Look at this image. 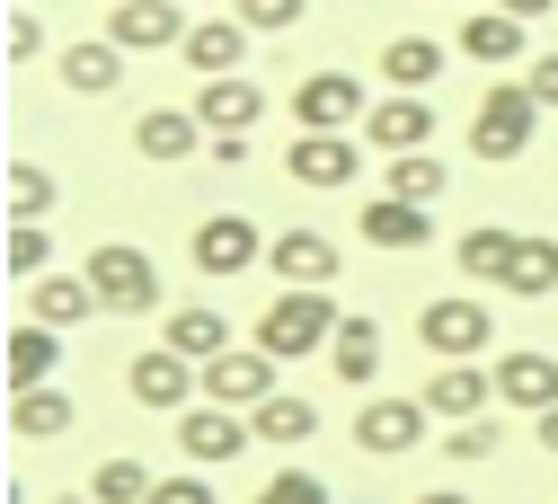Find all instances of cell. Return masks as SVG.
I'll use <instances>...</instances> for the list:
<instances>
[{
	"mask_svg": "<svg viewBox=\"0 0 558 504\" xmlns=\"http://www.w3.org/2000/svg\"><path fill=\"white\" fill-rule=\"evenodd\" d=\"M416 504H470L461 487H426V495H416Z\"/></svg>",
	"mask_w": 558,
	"mask_h": 504,
	"instance_id": "obj_45",
	"label": "cell"
},
{
	"mask_svg": "<svg viewBox=\"0 0 558 504\" xmlns=\"http://www.w3.org/2000/svg\"><path fill=\"white\" fill-rule=\"evenodd\" d=\"M452 45H461L470 62H487V71H514V62L532 53V27H523V19H506V10H470Z\"/></svg>",
	"mask_w": 558,
	"mask_h": 504,
	"instance_id": "obj_18",
	"label": "cell"
},
{
	"mask_svg": "<svg viewBox=\"0 0 558 504\" xmlns=\"http://www.w3.org/2000/svg\"><path fill=\"white\" fill-rule=\"evenodd\" d=\"M444 186H452V169H444V151H408V160H390L381 169V195H399V204H444Z\"/></svg>",
	"mask_w": 558,
	"mask_h": 504,
	"instance_id": "obj_31",
	"label": "cell"
},
{
	"mask_svg": "<svg viewBox=\"0 0 558 504\" xmlns=\"http://www.w3.org/2000/svg\"><path fill=\"white\" fill-rule=\"evenodd\" d=\"M523 81H532V98L558 115V45H549V53H532V71H523Z\"/></svg>",
	"mask_w": 558,
	"mask_h": 504,
	"instance_id": "obj_41",
	"label": "cell"
},
{
	"mask_svg": "<svg viewBox=\"0 0 558 504\" xmlns=\"http://www.w3.org/2000/svg\"><path fill=\"white\" fill-rule=\"evenodd\" d=\"M328 364H337V381H345V390H373V381H381V328H373V319H337Z\"/></svg>",
	"mask_w": 558,
	"mask_h": 504,
	"instance_id": "obj_27",
	"label": "cell"
},
{
	"mask_svg": "<svg viewBox=\"0 0 558 504\" xmlns=\"http://www.w3.org/2000/svg\"><path fill=\"white\" fill-rule=\"evenodd\" d=\"M195 115H204V133H248V124L266 115V98H257V81H248V71H231V81H204Z\"/></svg>",
	"mask_w": 558,
	"mask_h": 504,
	"instance_id": "obj_26",
	"label": "cell"
},
{
	"mask_svg": "<svg viewBox=\"0 0 558 504\" xmlns=\"http://www.w3.org/2000/svg\"><path fill=\"white\" fill-rule=\"evenodd\" d=\"M124 390H133V407H178L186 416V398H204V364H186L178 345H151V354H133Z\"/></svg>",
	"mask_w": 558,
	"mask_h": 504,
	"instance_id": "obj_8",
	"label": "cell"
},
{
	"mask_svg": "<svg viewBox=\"0 0 558 504\" xmlns=\"http://www.w3.org/2000/svg\"><path fill=\"white\" fill-rule=\"evenodd\" d=\"M151 504H214V487H204V469H178L151 487Z\"/></svg>",
	"mask_w": 558,
	"mask_h": 504,
	"instance_id": "obj_40",
	"label": "cell"
},
{
	"mask_svg": "<svg viewBox=\"0 0 558 504\" xmlns=\"http://www.w3.org/2000/svg\"><path fill=\"white\" fill-rule=\"evenodd\" d=\"M204 142H214V133H204V115H195V107H151V115H133V151H143L151 169L195 160Z\"/></svg>",
	"mask_w": 558,
	"mask_h": 504,
	"instance_id": "obj_12",
	"label": "cell"
},
{
	"mask_svg": "<svg viewBox=\"0 0 558 504\" xmlns=\"http://www.w3.org/2000/svg\"><path fill=\"white\" fill-rule=\"evenodd\" d=\"M178 10H186V0H178Z\"/></svg>",
	"mask_w": 558,
	"mask_h": 504,
	"instance_id": "obj_47",
	"label": "cell"
},
{
	"mask_svg": "<svg viewBox=\"0 0 558 504\" xmlns=\"http://www.w3.org/2000/svg\"><path fill=\"white\" fill-rule=\"evenodd\" d=\"M248 443H257V425H248L240 407H214V398H204V407L178 416V452H186L195 469H231Z\"/></svg>",
	"mask_w": 558,
	"mask_h": 504,
	"instance_id": "obj_5",
	"label": "cell"
},
{
	"mask_svg": "<svg viewBox=\"0 0 558 504\" xmlns=\"http://www.w3.org/2000/svg\"><path fill=\"white\" fill-rule=\"evenodd\" d=\"M487 10H506V19H523V27H532V19H549V10H558V0H487Z\"/></svg>",
	"mask_w": 558,
	"mask_h": 504,
	"instance_id": "obj_43",
	"label": "cell"
},
{
	"mask_svg": "<svg viewBox=\"0 0 558 504\" xmlns=\"http://www.w3.org/2000/svg\"><path fill=\"white\" fill-rule=\"evenodd\" d=\"M107 36L124 53H178L186 45V10L178 0H124V10H107Z\"/></svg>",
	"mask_w": 558,
	"mask_h": 504,
	"instance_id": "obj_14",
	"label": "cell"
},
{
	"mask_svg": "<svg viewBox=\"0 0 558 504\" xmlns=\"http://www.w3.org/2000/svg\"><path fill=\"white\" fill-rule=\"evenodd\" d=\"M248 425H257V443H275V452H302V443L319 434V407H311L302 390H275L266 407H248Z\"/></svg>",
	"mask_w": 558,
	"mask_h": 504,
	"instance_id": "obj_28",
	"label": "cell"
},
{
	"mask_svg": "<svg viewBox=\"0 0 558 504\" xmlns=\"http://www.w3.org/2000/svg\"><path fill=\"white\" fill-rule=\"evenodd\" d=\"M53 364H62V328H45V319L10 328V354H0L10 390H45V381H53Z\"/></svg>",
	"mask_w": 558,
	"mask_h": 504,
	"instance_id": "obj_23",
	"label": "cell"
},
{
	"mask_svg": "<svg viewBox=\"0 0 558 504\" xmlns=\"http://www.w3.org/2000/svg\"><path fill=\"white\" fill-rule=\"evenodd\" d=\"M81 274L98 283V302H107V310H124V319H151V310H160V266L133 248V239L89 248V257H81Z\"/></svg>",
	"mask_w": 558,
	"mask_h": 504,
	"instance_id": "obj_3",
	"label": "cell"
},
{
	"mask_svg": "<svg viewBox=\"0 0 558 504\" xmlns=\"http://www.w3.org/2000/svg\"><path fill=\"white\" fill-rule=\"evenodd\" d=\"M506 293H514V302H549V293H558V239H541V231H523V239H514Z\"/></svg>",
	"mask_w": 558,
	"mask_h": 504,
	"instance_id": "obj_32",
	"label": "cell"
},
{
	"mask_svg": "<svg viewBox=\"0 0 558 504\" xmlns=\"http://www.w3.org/2000/svg\"><path fill=\"white\" fill-rule=\"evenodd\" d=\"M257 504H328V487H319L311 469H275V478L257 487Z\"/></svg>",
	"mask_w": 558,
	"mask_h": 504,
	"instance_id": "obj_37",
	"label": "cell"
},
{
	"mask_svg": "<svg viewBox=\"0 0 558 504\" xmlns=\"http://www.w3.org/2000/svg\"><path fill=\"white\" fill-rule=\"evenodd\" d=\"M328 336H337V302L302 293V283H284V293L266 302V319H257V345L275 354V364H302V354H319Z\"/></svg>",
	"mask_w": 558,
	"mask_h": 504,
	"instance_id": "obj_2",
	"label": "cell"
},
{
	"mask_svg": "<svg viewBox=\"0 0 558 504\" xmlns=\"http://www.w3.org/2000/svg\"><path fill=\"white\" fill-rule=\"evenodd\" d=\"M0 204H10V222H45L53 212V177L36 160H10V177H0Z\"/></svg>",
	"mask_w": 558,
	"mask_h": 504,
	"instance_id": "obj_33",
	"label": "cell"
},
{
	"mask_svg": "<svg viewBox=\"0 0 558 504\" xmlns=\"http://www.w3.org/2000/svg\"><path fill=\"white\" fill-rule=\"evenodd\" d=\"M364 142L381 160H408V151H435V107L416 98V89H390V98H373V115H364Z\"/></svg>",
	"mask_w": 558,
	"mask_h": 504,
	"instance_id": "obj_6",
	"label": "cell"
},
{
	"mask_svg": "<svg viewBox=\"0 0 558 504\" xmlns=\"http://www.w3.org/2000/svg\"><path fill=\"white\" fill-rule=\"evenodd\" d=\"M45 257H53L45 222H10V239H0V266H10L19 283H36V274H45Z\"/></svg>",
	"mask_w": 558,
	"mask_h": 504,
	"instance_id": "obj_35",
	"label": "cell"
},
{
	"mask_svg": "<svg viewBox=\"0 0 558 504\" xmlns=\"http://www.w3.org/2000/svg\"><path fill=\"white\" fill-rule=\"evenodd\" d=\"M364 239L408 257V248H435V212L426 204H399V195H364Z\"/></svg>",
	"mask_w": 558,
	"mask_h": 504,
	"instance_id": "obj_19",
	"label": "cell"
},
{
	"mask_svg": "<svg viewBox=\"0 0 558 504\" xmlns=\"http://www.w3.org/2000/svg\"><path fill=\"white\" fill-rule=\"evenodd\" d=\"M107 302H98V283L89 274H36V293H27V319H45V328H81V319H98Z\"/></svg>",
	"mask_w": 558,
	"mask_h": 504,
	"instance_id": "obj_21",
	"label": "cell"
},
{
	"mask_svg": "<svg viewBox=\"0 0 558 504\" xmlns=\"http://www.w3.org/2000/svg\"><path fill=\"white\" fill-rule=\"evenodd\" d=\"M204 151H214L222 169H240V160H248V133H214V142H204Z\"/></svg>",
	"mask_w": 558,
	"mask_h": 504,
	"instance_id": "obj_42",
	"label": "cell"
},
{
	"mask_svg": "<svg viewBox=\"0 0 558 504\" xmlns=\"http://www.w3.org/2000/svg\"><path fill=\"white\" fill-rule=\"evenodd\" d=\"M541 98H532V81H497L478 98V115H470V151L487 160V169H506V160H523L532 151V133H541Z\"/></svg>",
	"mask_w": 558,
	"mask_h": 504,
	"instance_id": "obj_1",
	"label": "cell"
},
{
	"mask_svg": "<svg viewBox=\"0 0 558 504\" xmlns=\"http://www.w3.org/2000/svg\"><path fill=\"white\" fill-rule=\"evenodd\" d=\"M381 81L426 98V89L444 81V45H435V36H390V45H381Z\"/></svg>",
	"mask_w": 558,
	"mask_h": 504,
	"instance_id": "obj_29",
	"label": "cell"
},
{
	"mask_svg": "<svg viewBox=\"0 0 558 504\" xmlns=\"http://www.w3.org/2000/svg\"><path fill=\"white\" fill-rule=\"evenodd\" d=\"M487 372H497V398L506 407H523V416H549L558 407V354H497V364H487Z\"/></svg>",
	"mask_w": 558,
	"mask_h": 504,
	"instance_id": "obj_16",
	"label": "cell"
},
{
	"mask_svg": "<svg viewBox=\"0 0 558 504\" xmlns=\"http://www.w3.org/2000/svg\"><path fill=\"white\" fill-rule=\"evenodd\" d=\"M248 36H257L248 19H204V27H186V45H178V53L204 71V81H231V71L248 62Z\"/></svg>",
	"mask_w": 558,
	"mask_h": 504,
	"instance_id": "obj_20",
	"label": "cell"
},
{
	"mask_svg": "<svg viewBox=\"0 0 558 504\" xmlns=\"http://www.w3.org/2000/svg\"><path fill=\"white\" fill-rule=\"evenodd\" d=\"M487 398H497V372H478V364H435V381H426L435 425H478Z\"/></svg>",
	"mask_w": 558,
	"mask_h": 504,
	"instance_id": "obj_17",
	"label": "cell"
},
{
	"mask_svg": "<svg viewBox=\"0 0 558 504\" xmlns=\"http://www.w3.org/2000/svg\"><path fill=\"white\" fill-rule=\"evenodd\" d=\"M160 345H178L186 364H214V354H231V319H222L214 302H186V310H169Z\"/></svg>",
	"mask_w": 558,
	"mask_h": 504,
	"instance_id": "obj_25",
	"label": "cell"
},
{
	"mask_svg": "<svg viewBox=\"0 0 558 504\" xmlns=\"http://www.w3.org/2000/svg\"><path fill=\"white\" fill-rule=\"evenodd\" d=\"M284 177H293V186H355V177H364V151H355L345 133H293Z\"/></svg>",
	"mask_w": 558,
	"mask_h": 504,
	"instance_id": "obj_13",
	"label": "cell"
},
{
	"mask_svg": "<svg viewBox=\"0 0 558 504\" xmlns=\"http://www.w3.org/2000/svg\"><path fill=\"white\" fill-rule=\"evenodd\" d=\"M426 425H435L426 398H364V407H355V443H364L373 460H399V452L426 443Z\"/></svg>",
	"mask_w": 558,
	"mask_h": 504,
	"instance_id": "obj_7",
	"label": "cell"
},
{
	"mask_svg": "<svg viewBox=\"0 0 558 504\" xmlns=\"http://www.w3.org/2000/svg\"><path fill=\"white\" fill-rule=\"evenodd\" d=\"M514 239H523V231L478 222V231H461V239H452V266H461L470 283H506V266H514Z\"/></svg>",
	"mask_w": 558,
	"mask_h": 504,
	"instance_id": "obj_30",
	"label": "cell"
},
{
	"mask_svg": "<svg viewBox=\"0 0 558 504\" xmlns=\"http://www.w3.org/2000/svg\"><path fill=\"white\" fill-rule=\"evenodd\" d=\"M497 452H506V425H487V416L452 425V460H497Z\"/></svg>",
	"mask_w": 558,
	"mask_h": 504,
	"instance_id": "obj_39",
	"label": "cell"
},
{
	"mask_svg": "<svg viewBox=\"0 0 558 504\" xmlns=\"http://www.w3.org/2000/svg\"><path fill=\"white\" fill-rule=\"evenodd\" d=\"M248 266H266V239H257L248 212H214V222H195V274L231 283V274H248Z\"/></svg>",
	"mask_w": 558,
	"mask_h": 504,
	"instance_id": "obj_10",
	"label": "cell"
},
{
	"mask_svg": "<svg viewBox=\"0 0 558 504\" xmlns=\"http://www.w3.org/2000/svg\"><path fill=\"white\" fill-rule=\"evenodd\" d=\"M62 89H72V98H107L116 81H124V45L116 36H89V45H62Z\"/></svg>",
	"mask_w": 558,
	"mask_h": 504,
	"instance_id": "obj_22",
	"label": "cell"
},
{
	"mask_svg": "<svg viewBox=\"0 0 558 504\" xmlns=\"http://www.w3.org/2000/svg\"><path fill=\"white\" fill-rule=\"evenodd\" d=\"M487 336H497V319H487V302H470V293H444V302L416 310V345H426L435 364H478Z\"/></svg>",
	"mask_w": 558,
	"mask_h": 504,
	"instance_id": "obj_4",
	"label": "cell"
},
{
	"mask_svg": "<svg viewBox=\"0 0 558 504\" xmlns=\"http://www.w3.org/2000/svg\"><path fill=\"white\" fill-rule=\"evenodd\" d=\"M541 452H549V460H558V407H549V416H541Z\"/></svg>",
	"mask_w": 558,
	"mask_h": 504,
	"instance_id": "obj_44",
	"label": "cell"
},
{
	"mask_svg": "<svg viewBox=\"0 0 558 504\" xmlns=\"http://www.w3.org/2000/svg\"><path fill=\"white\" fill-rule=\"evenodd\" d=\"M0 53H10V62H36V53H45V19H36V10H10V27H0Z\"/></svg>",
	"mask_w": 558,
	"mask_h": 504,
	"instance_id": "obj_38",
	"label": "cell"
},
{
	"mask_svg": "<svg viewBox=\"0 0 558 504\" xmlns=\"http://www.w3.org/2000/svg\"><path fill=\"white\" fill-rule=\"evenodd\" d=\"M293 115H302V133H345V124L373 115V107H364V81H345V71H311V81L293 89Z\"/></svg>",
	"mask_w": 558,
	"mask_h": 504,
	"instance_id": "obj_15",
	"label": "cell"
},
{
	"mask_svg": "<svg viewBox=\"0 0 558 504\" xmlns=\"http://www.w3.org/2000/svg\"><path fill=\"white\" fill-rule=\"evenodd\" d=\"M266 266H275V283H302V293H328V283H337V239L328 231H275L266 239Z\"/></svg>",
	"mask_w": 558,
	"mask_h": 504,
	"instance_id": "obj_11",
	"label": "cell"
},
{
	"mask_svg": "<svg viewBox=\"0 0 558 504\" xmlns=\"http://www.w3.org/2000/svg\"><path fill=\"white\" fill-rule=\"evenodd\" d=\"M240 19H248L257 36H293V27L311 19V0H240Z\"/></svg>",
	"mask_w": 558,
	"mask_h": 504,
	"instance_id": "obj_36",
	"label": "cell"
},
{
	"mask_svg": "<svg viewBox=\"0 0 558 504\" xmlns=\"http://www.w3.org/2000/svg\"><path fill=\"white\" fill-rule=\"evenodd\" d=\"M204 398L214 407H266L275 398V354L266 345H231V354H214V364H204Z\"/></svg>",
	"mask_w": 558,
	"mask_h": 504,
	"instance_id": "obj_9",
	"label": "cell"
},
{
	"mask_svg": "<svg viewBox=\"0 0 558 504\" xmlns=\"http://www.w3.org/2000/svg\"><path fill=\"white\" fill-rule=\"evenodd\" d=\"M107 10H124V0H107Z\"/></svg>",
	"mask_w": 558,
	"mask_h": 504,
	"instance_id": "obj_46",
	"label": "cell"
},
{
	"mask_svg": "<svg viewBox=\"0 0 558 504\" xmlns=\"http://www.w3.org/2000/svg\"><path fill=\"white\" fill-rule=\"evenodd\" d=\"M151 487H160V478H151L143 460H124V452L89 469V495H98V504H151Z\"/></svg>",
	"mask_w": 558,
	"mask_h": 504,
	"instance_id": "obj_34",
	"label": "cell"
},
{
	"mask_svg": "<svg viewBox=\"0 0 558 504\" xmlns=\"http://www.w3.org/2000/svg\"><path fill=\"white\" fill-rule=\"evenodd\" d=\"M72 416H81V398H62L53 381H45V390H10V434H19V443H53V434H72Z\"/></svg>",
	"mask_w": 558,
	"mask_h": 504,
	"instance_id": "obj_24",
	"label": "cell"
}]
</instances>
